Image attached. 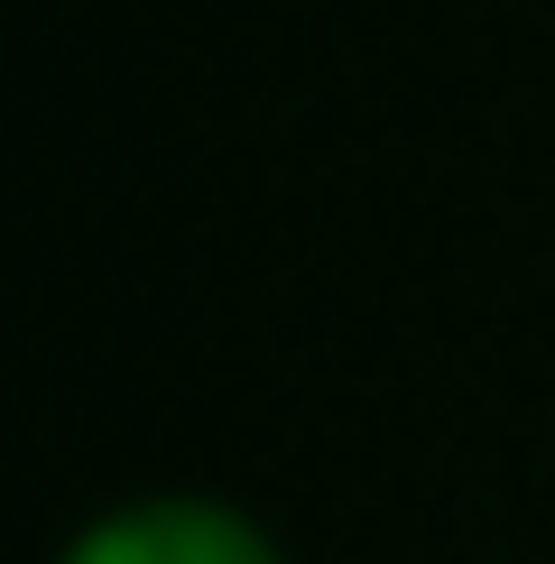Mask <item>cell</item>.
I'll list each match as a JSON object with an SVG mask.
<instances>
[{
    "label": "cell",
    "instance_id": "obj_1",
    "mask_svg": "<svg viewBox=\"0 0 555 564\" xmlns=\"http://www.w3.org/2000/svg\"><path fill=\"white\" fill-rule=\"evenodd\" d=\"M56 564H278V555L222 500H130L92 519Z\"/></svg>",
    "mask_w": 555,
    "mask_h": 564
}]
</instances>
